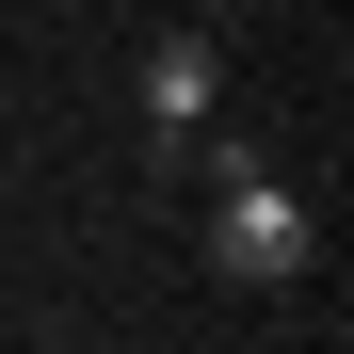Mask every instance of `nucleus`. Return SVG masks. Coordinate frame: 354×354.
<instances>
[{"instance_id": "1", "label": "nucleus", "mask_w": 354, "mask_h": 354, "mask_svg": "<svg viewBox=\"0 0 354 354\" xmlns=\"http://www.w3.org/2000/svg\"><path fill=\"white\" fill-rule=\"evenodd\" d=\"M306 194L274 177V145L258 129H209V274H242V290H274V274H306Z\"/></svg>"}, {"instance_id": "2", "label": "nucleus", "mask_w": 354, "mask_h": 354, "mask_svg": "<svg viewBox=\"0 0 354 354\" xmlns=\"http://www.w3.org/2000/svg\"><path fill=\"white\" fill-rule=\"evenodd\" d=\"M129 97H145V145H161V161H194V129H209V97H225V48H209V32H145V65H129Z\"/></svg>"}]
</instances>
